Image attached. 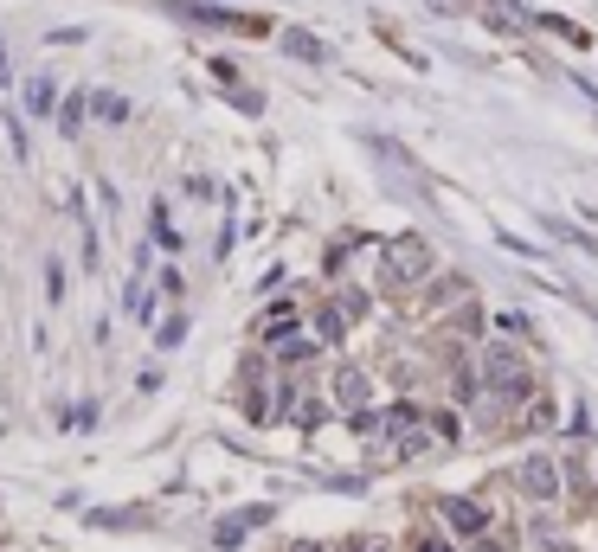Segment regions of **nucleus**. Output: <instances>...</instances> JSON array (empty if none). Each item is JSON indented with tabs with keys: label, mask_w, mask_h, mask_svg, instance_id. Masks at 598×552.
I'll return each instance as SVG.
<instances>
[{
	"label": "nucleus",
	"mask_w": 598,
	"mask_h": 552,
	"mask_svg": "<svg viewBox=\"0 0 598 552\" xmlns=\"http://www.w3.org/2000/svg\"><path fill=\"white\" fill-rule=\"evenodd\" d=\"M425 264H431V251L419 238H399L393 251H387V283H412V276H425Z\"/></svg>",
	"instance_id": "nucleus-2"
},
{
	"label": "nucleus",
	"mask_w": 598,
	"mask_h": 552,
	"mask_svg": "<svg viewBox=\"0 0 598 552\" xmlns=\"http://www.w3.org/2000/svg\"><path fill=\"white\" fill-rule=\"evenodd\" d=\"M0 84H7V45H0Z\"/></svg>",
	"instance_id": "nucleus-10"
},
{
	"label": "nucleus",
	"mask_w": 598,
	"mask_h": 552,
	"mask_svg": "<svg viewBox=\"0 0 598 552\" xmlns=\"http://www.w3.org/2000/svg\"><path fill=\"white\" fill-rule=\"evenodd\" d=\"M335 392H341V405H361V398H367V379H361V373H341Z\"/></svg>",
	"instance_id": "nucleus-6"
},
{
	"label": "nucleus",
	"mask_w": 598,
	"mask_h": 552,
	"mask_svg": "<svg viewBox=\"0 0 598 552\" xmlns=\"http://www.w3.org/2000/svg\"><path fill=\"white\" fill-rule=\"evenodd\" d=\"M296 552H315V546H296Z\"/></svg>",
	"instance_id": "nucleus-12"
},
{
	"label": "nucleus",
	"mask_w": 598,
	"mask_h": 552,
	"mask_svg": "<svg viewBox=\"0 0 598 552\" xmlns=\"http://www.w3.org/2000/svg\"><path fill=\"white\" fill-rule=\"evenodd\" d=\"M45 296H52V302L65 296V270H59V264H45Z\"/></svg>",
	"instance_id": "nucleus-9"
},
{
	"label": "nucleus",
	"mask_w": 598,
	"mask_h": 552,
	"mask_svg": "<svg viewBox=\"0 0 598 552\" xmlns=\"http://www.w3.org/2000/svg\"><path fill=\"white\" fill-rule=\"evenodd\" d=\"M26 103H33V116H45V109H52V77H33V91H26Z\"/></svg>",
	"instance_id": "nucleus-7"
},
{
	"label": "nucleus",
	"mask_w": 598,
	"mask_h": 552,
	"mask_svg": "<svg viewBox=\"0 0 598 552\" xmlns=\"http://www.w3.org/2000/svg\"><path fill=\"white\" fill-rule=\"evenodd\" d=\"M97 116L103 122H129V103L123 97H97Z\"/></svg>",
	"instance_id": "nucleus-8"
},
{
	"label": "nucleus",
	"mask_w": 598,
	"mask_h": 552,
	"mask_svg": "<svg viewBox=\"0 0 598 552\" xmlns=\"http://www.w3.org/2000/svg\"><path fill=\"white\" fill-rule=\"evenodd\" d=\"M444 514H450V527H457V533H482V508H476V501H450Z\"/></svg>",
	"instance_id": "nucleus-5"
},
{
	"label": "nucleus",
	"mask_w": 598,
	"mask_h": 552,
	"mask_svg": "<svg viewBox=\"0 0 598 552\" xmlns=\"http://www.w3.org/2000/svg\"><path fill=\"white\" fill-rule=\"evenodd\" d=\"M482 379L496 385L502 398H528V367H522V353H508V347H489L482 353Z\"/></svg>",
	"instance_id": "nucleus-1"
},
{
	"label": "nucleus",
	"mask_w": 598,
	"mask_h": 552,
	"mask_svg": "<svg viewBox=\"0 0 598 552\" xmlns=\"http://www.w3.org/2000/svg\"><path fill=\"white\" fill-rule=\"evenodd\" d=\"M283 45H290V51H296L303 65H322V59H329V45H322L315 33H283Z\"/></svg>",
	"instance_id": "nucleus-4"
},
{
	"label": "nucleus",
	"mask_w": 598,
	"mask_h": 552,
	"mask_svg": "<svg viewBox=\"0 0 598 552\" xmlns=\"http://www.w3.org/2000/svg\"><path fill=\"white\" fill-rule=\"evenodd\" d=\"M522 488L534 494V501H554V494H560L554 462H547V456H528V462H522Z\"/></svg>",
	"instance_id": "nucleus-3"
},
{
	"label": "nucleus",
	"mask_w": 598,
	"mask_h": 552,
	"mask_svg": "<svg viewBox=\"0 0 598 552\" xmlns=\"http://www.w3.org/2000/svg\"><path fill=\"white\" fill-rule=\"evenodd\" d=\"M425 552H450V546H425Z\"/></svg>",
	"instance_id": "nucleus-11"
}]
</instances>
